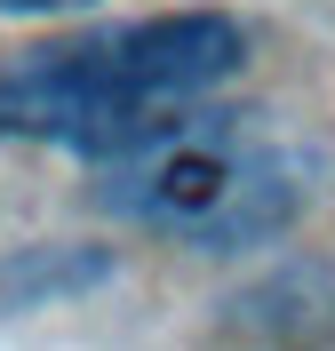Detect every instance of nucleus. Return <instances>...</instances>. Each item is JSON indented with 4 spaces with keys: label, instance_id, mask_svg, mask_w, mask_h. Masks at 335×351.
I'll list each match as a JSON object with an SVG mask.
<instances>
[{
    "label": "nucleus",
    "instance_id": "7ed1b4c3",
    "mask_svg": "<svg viewBox=\"0 0 335 351\" xmlns=\"http://www.w3.org/2000/svg\"><path fill=\"white\" fill-rule=\"evenodd\" d=\"M64 8H88V0H0V16H64Z\"/></svg>",
    "mask_w": 335,
    "mask_h": 351
},
{
    "label": "nucleus",
    "instance_id": "f257e3e1",
    "mask_svg": "<svg viewBox=\"0 0 335 351\" xmlns=\"http://www.w3.org/2000/svg\"><path fill=\"white\" fill-rule=\"evenodd\" d=\"M240 64H247V32L216 8L96 24V32L48 40L0 72V136L112 160L144 144L152 128H168L176 112L208 104L223 80H240Z\"/></svg>",
    "mask_w": 335,
    "mask_h": 351
},
{
    "label": "nucleus",
    "instance_id": "f03ea898",
    "mask_svg": "<svg viewBox=\"0 0 335 351\" xmlns=\"http://www.w3.org/2000/svg\"><path fill=\"white\" fill-rule=\"evenodd\" d=\"M319 192V152L271 112L192 104L144 144L96 160V208L200 256H240L303 223Z\"/></svg>",
    "mask_w": 335,
    "mask_h": 351
}]
</instances>
